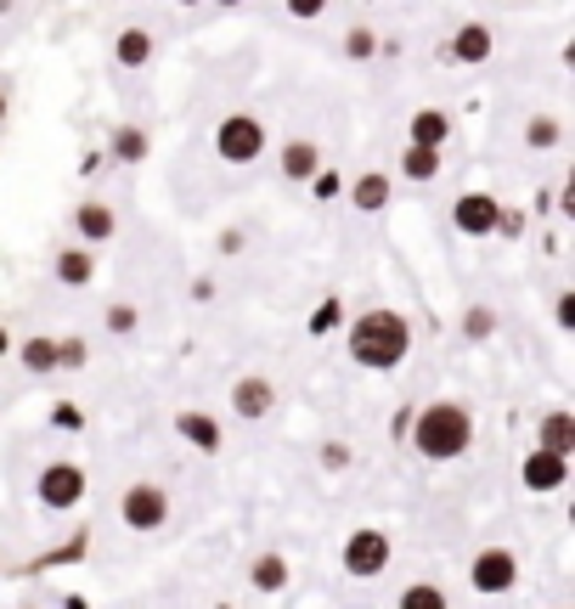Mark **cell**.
Listing matches in <instances>:
<instances>
[{
	"label": "cell",
	"mask_w": 575,
	"mask_h": 609,
	"mask_svg": "<svg viewBox=\"0 0 575 609\" xmlns=\"http://www.w3.org/2000/svg\"><path fill=\"white\" fill-rule=\"evenodd\" d=\"M113 158H124V164H142V158H147V130H135V124L113 130Z\"/></svg>",
	"instance_id": "cell-27"
},
{
	"label": "cell",
	"mask_w": 575,
	"mask_h": 609,
	"mask_svg": "<svg viewBox=\"0 0 575 609\" xmlns=\"http://www.w3.org/2000/svg\"><path fill=\"white\" fill-rule=\"evenodd\" d=\"M406 350H412V322H406L400 311H390V304H372V311L356 317L350 327V361L367 367V372H395L406 361Z\"/></svg>",
	"instance_id": "cell-2"
},
{
	"label": "cell",
	"mask_w": 575,
	"mask_h": 609,
	"mask_svg": "<svg viewBox=\"0 0 575 609\" xmlns=\"http://www.w3.org/2000/svg\"><path fill=\"white\" fill-rule=\"evenodd\" d=\"M395 609H452V598H446V587H434V582H412L400 593Z\"/></svg>",
	"instance_id": "cell-23"
},
{
	"label": "cell",
	"mask_w": 575,
	"mask_h": 609,
	"mask_svg": "<svg viewBox=\"0 0 575 609\" xmlns=\"http://www.w3.org/2000/svg\"><path fill=\"white\" fill-rule=\"evenodd\" d=\"M519 480L530 486V491H559V486H570V457H553V452H541V446H530L525 452V463H519Z\"/></svg>",
	"instance_id": "cell-10"
},
{
	"label": "cell",
	"mask_w": 575,
	"mask_h": 609,
	"mask_svg": "<svg viewBox=\"0 0 575 609\" xmlns=\"http://www.w3.org/2000/svg\"><path fill=\"white\" fill-rule=\"evenodd\" d=\"M468 587L480 593V598H502V593H514L519 587V559L514 548H480L468 559Z\"/></svg>",
	"instance_id": "cell-6"
},
{
	"label": "cell",
	"mask_w": 575,
	"mask_h": 609,
	"mask_svg": "<svg viewBox=\"0 0 575 609\" xmlns=\"http://www.w3.org/2000/svg\"><path fill=\"white\" fill-rule=\"evenodd\" d=\"M51 271H57V283H62V288H85V283L96 277V260H91L85 243H74V249H62V254H57Z\"/></svg>",
	"instance_id": "cell-18"
},
{
	"label": "cell",
	"mask_w": 575,
	"mask_h": 609,
	"mask_svg": "<svg viewBox=\"0 0 575 609\" xmlns=\"http://www.w3.org/2000/svg\"><path fill=\"white\" fill-rule=\"evenodd\" d=\"M215 7H243V0H215Z\"/></svg>",
	"instance_id": "cell-33"
},
{
	"label": "cell",
	"mask_w": 575,
	"mask_h": 609,
	"mask_svg": "<svg viewBox=\"0 0 575 609\" xmlns=\"http://www.w3.org/2000/svg\"><path fill=\"white\" fill-rule=\"evenodd\" d=\"M322 463H327V468H350V452H345V446H322Z\"/></svg>",
	"instance_id": "cell-31"
},
{
	"label": "cell",
	"mask_w": 575,
	"mask_h": 609,
	"mask_svg": "<svg viewBox=\"0 0 575 609\" xmlns=\"http://www.w3.org/2000/svg\"><path fill=\"white\" fill-rule=\"evenodd\" d=\"M85 361H91L85 338H57V372H80Z\"/></svg>",
	"instance_id": "cell-29"
},
{
	"label": "cell",
	"mask_w": 575,
	"mask_h": 609,
	"mask_svg": "<svg viewBox=\"0 0 575 609\" xmlns=\"http://www.w3.org/2000/svg\"><path fill=\"white\" fill-rule=\"evenodd\" d=\"M153 51H158V46H153L147 28H124L119 40H113V62H119V68H147Z\"/></svg>",
	"instance_id": "cell-20"
},
{
	"label": "cell",
	"mask_w": 575,
	"mask_h": 609,
	"mask_svg": "<svg viewBox=\"0 0 575 609\" xmlns=\"http://www.w3.org/2000/svg\"><path fill=\"white\" fill-rule=\"evenodd\" d=\"M327 12V0H288V17H299V23H316Z\"/></svg>",
	"instance_id": "cell-30"
},
{
	"label": "cell",
	"mask_w": 575,
	"mask_h": 609,
	"mask_svg": "<svg viewBox=\"0 0 575 609\" xmlns=\"http://www.w3.org/2000/svg\"><path fill=\"white\" fill-rule=\"evenodd\" d=\"M564 142V124L553 119V114H536L530 124H525V147H536V153H553Z\"/></svg>",
	"instance_id": "cell-22"
},
{
	"label": "cell",
	"mask_w": 575,
	"mask_h": 609,
	"mask_svg": "<svg viewBox=\"0 0 575 609\" xmlns=\"http://www.w3.org/2000/svg\"><path fill=\"white\" fill-rule=\"evenodd\" d=\"M176 434L187 440L192 452H203V457H215V452L226 446V429L215 423V413H197V406H187V413H176Z\"/></svg>",
	"instance_id": "cell-11"
},
{
	"label": "cell",
	"mask_w": 575,
	"mask_h": 609,
	"mask_svg": "<svg viewBox=\"0 0 575 609\" xmlns=\"http://www.w3.org/2000/svg\"><path fill=\"white\" fill-rule=\"evenodd\" d=\"M395 169H400L406 181H418V187H423V181L440 176V147H412V142H406V153H400Z\"/></svg>",
	"instance_id": "cell-21"
},
{
	"label": "cell",
	"mask_w": 575,
	"mask_h": 609,
	"mask_svg": "<svg viewBox=\"0 0 575 609\" xmlns=\"http://www.w3.org/2000/svg\"><path fill=\"white\" fill-rule=\"evenodd\" d=\"M288 559L283 553H254V564H249V587L254 593H283L288 587Z\"/></svg>",
	"instance_id": "cell-19"
},
{
	"label": "cell",
	"mask_w": 575,
	"mask_h": 609,
	"mask_svg": "<svg viewBox=\"0 0 575 609\" xmlns=\"http://www.w3.org/2000/svg\"><path fill=\"white\" fill-rule=\"evenodd\" d=\"M491 51H496V34H491L486 23H463V28L452 34V46H446V57L463 62V68H486Z\"/></svg>",
	"instance_id": "cell-13"
},
{
	"label": "cell",
	"mask_w": 575,
	"mask_h": 609,
	"mask_svg": "<svg viewBox=\"0 0 575 609\" xmlns=\"http://www.w3.org/2000/svg\"><path fill=\"white\" fill-rule=\"evenodd\" d=\"M277 169H283V181H294V187L316 181L322 176V147L304 142V135H294V142H283V153H277Z\"/></svg>",
	"instance_id": "cell-14"
},
{
	"label": "cell",
	"mask_w": 575,
	"mask_h": 609,
	"mask_svg": "<svg viewBox=\"0 0 575 609\" xmlns=\"http://www.w3.org/2000/svg\"><path fill=\"white\" fill-rule=\"evenodd\" d=\"M176 7H203V0H176Z\"/></svg>",
	"instance_id": "cell-34"
},
{
	"label": "cell",
	"mask_w": 575,
	"mask_h": 609,
	"mask_svg": "<svg viewBox=\"0 0 575 609\" xmlns=\"http://www.w3.org/2000/svg\"><path fill=\"white\" fill-rule=\"evenodd\" d=\"M85 491H91L85 468H80V463H68V457H57V463H46L40 474H34V497H40V507H51V514H68V507H80Z\"/></svg>",
	"instance_id": "cell-4"
},
{
	"label": "cell",
	"mask_w": 575,
	"mask_h": 609,
	"mask_svg": "<svg viewBox=\"0 0 575 609\" xmlns=\"http://www.w3.org/2000/svg\"><path fill=\"white\" fill-rule=\"evenodd\" d=\"M536 446H541V452H553V457H575V413L553 406V413L536 423Z\"/></svg>",
	"instance_id": "cell-16"
},
{
	"label": "cell",
	"mask_w": 575,
	"mask_h": 609,
	"mask_svg": "<svg viewBox=\"0 0 575 609\" xmlns=\"http://www.w3.org/2000/svg\"><path fill=\"white\" fill-rule=\"evenodd\" d=\"M390 198H395L390 169H361V176L350 181V210H356V215H384Z\"/></svg>",
	"instance_id": "cell-12"
},
{
	"label": "cell",
	"mask_w": 575,
	"mask_h": 609,
	"mask_svg": "<svg viewBox=\"0 0 575 609\" xmlns=\"http://www.w3.org/2000/svg\"><path fill=\"white\" fill-rule=\"evenodd\" d=\"M345 570L356 575V582H379V575L390 570V559H395V541L384 536V530H372V525H361V530H350L345 536Z\"/></svg>",
	"instance_id": "cell-5"
},
{
	"label": "cell",
	"mask_w": 575,
	"mask_h": 609,
	"mask_svg": "<svg viewBox=\"0 0 575 609\" xmlns=\"http://www.w3.org/2000/svg\"><path fill=\"white\" fill-rule=\"evenodd\" d=\"M7 114H12V101H7V91H0V124H7Z\"/></svg>",
	"instance_id": "cell-32"
},
{
	"label": "cell",
	"mask_w": 575,
	"mask_h": 609,
	"mask_svg": "<svg viewBox=\"0 0 575 609\" xmlns=\"http://www.w3.org/2000/svg\"><path fill=\"white\" fill-rule=\"evenodd\" d=\"M271 406H277V384H271L265 372H243V379L231 384V413L243 418V423L271 418Z\"/></svg>",
	"instance_id": "cell-8"
},
{
	"label": "cell",
	"mask_w": 575,
	"mask_h": 609,
	"mask_svg": "<svg viewBox=\"0 0 575 609\" xmlns=\"http://www.w3.org/2000/svg\"><path fill=\"white\" fill-rule=\"evenodd\" d=\"M406 135H412V147H440V153H446V142H452V114L418 108L412 119H406Z\"/></svg>",
	"instance_id": "cell-17"
},
{
	"label": "cell",
	"mask_w": 575,
	"mask_h": 609,
	"mask_svg": "<svg viewBox=\"0 0 575 609\" xmlns=\"http://www.w3.org/2000/svg\"><path fill=\"white\" fill-rule=\"evenodd\" d=\"M17 356L28 372H57V338H23Z\"/></svg>",
	"instance_id": "cell-26"
},
{
	"label": "cell",
	"mask_w": 575,
	"mask_h": 609,
	"mask_svg": "<svg viewBox=\"0 0 575 609\" xmlns=\"http://www.w3.org/2000/svg\"><path fill=\"white\" fill-rule=\"evenodd\" d=\"M491 333H496V311H491V304H468V311H463V338H468V345H486Z\"/></svg>",
	"instance_id": "cell-25"
},
{
	"label": "cell",
	"mask_w": 575,
	"mask_h": 609,
	"mask_svg": "<svg viewBox=\"0 0 575 609\" xmlns=\"http://www.w3.org/2000/svg\"><path fill=\"white\" fill-rule=\"evenodd\" d=\"M379 51H384V40H379V34H372L367 23L345 28V57H350V62H372V57H379Z\"/></svg>",
	"instance_id": "cell-24"
},
{
	"label": "cell",
	"mask_w": 575,
	"mask_h": 609,
	"mask_svg": "<svg viewBox=\"0 0 575 609\" xmlns=\"http://www.w3.org/2000/svg\"><path fill=\"white\" fill-rule=\"evenodd\" d=\"M119 231V215L108 210V203H80V210H74V237H80V243L85 249H96V243H108V237Z\"/></svg>",
	"instance_id": "cell-15"
},
{
	"label": "cell",
	"mask_w": 575,
	"mask_h": 609,
	"mask_svg": "<svg viewBox=\"0 0 575 609\" xmlns=\"http://www.w3.org/2000/svg\"><path fill=\"white\" fill-rule=\"evenodd\" d=\"M496 220H502V203H496L491 192H463V198L452 203V226H457L463 237H491Z\"/></svg>",
	"instance_id": "cell-9"
},
{
	"label": "cell",
	"mask_w": 575,
	"mask_h": 609,
	"mask_svg": "<svg viewBox=\"0 0 575 609\" xmlns=\"http://www.w3.org/2000/svg\"><path fill=\"white\" fill-rule=\"evenodd\" d=\"M119 520H124V530H164V525H169V491L153 486V480L124 486V497H119Z\"/></svg>",
	"instance_id": "cell-7"
},
{
	"label": "cell",
	"mask_w": 575,
	"mask_h": 609,
	"mask_svg": "<svg viewBox=\"0 0 575 609\" xmlns=\"http://www.w3.org/2000/svg\"><path fill=\"white\" fill-rule=\"evenodd\" d=\"M135 327H142V311H135L130 299H119V304H108V333H119V338H130Z\"/></svg>",
	"instance_id": "cell-28"
},
{
	"label": "cell",
	"mask_w": 575,
	"mask_h": 609,
	"mask_svg": "<svg viewBox=\"0 0 575 609\" xmlns=\"http://www.w3.org/2000/svg\"><path fill=\"white\" fill-rule=\"evenodd\" d=\"M260 153H265V119L260 114H226L220 124H215V158L220 164H260Z\"/></svg>",
	"instance_id": "cell-3"
},
{
	"label": "cell",
	"mask_w": 575,
	"mask_h": 609,
	"mask_svg": "<svg viewBox=\"0 0 575 609\" xmlns=\"http://www.w3.org/2000/svg\"><path fill=\"white\" fill-rule=\"evenodd\" d=\"M412 452L423 463H457L474 446V413L463 401H429L412 413Z\"/></svg>",
	"instance_id": "cell-1"
}]
</instances>
